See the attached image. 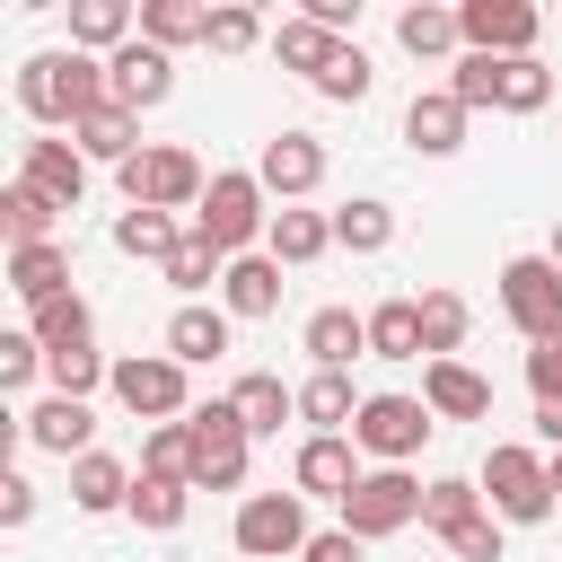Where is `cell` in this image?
Listing matches in <instances>:
<instances>
[{
	"label": "cell",
	"instance_id": "cell-1",
	"mask_svg": "<svg viewBox=\"0 0 562 562\" xmlns=\"http://www.w3.org/2000/svg\"><path fill=\"white\" fill-rule=\"evenodd\" d=\"M105 97H114V79H105V61L79 53V44L18 61V105H26V123H44V132H79V114H97Z\"/></svg>",
	"mask_w": 562,
	"mask_h": 562
},
{
	"label": "cell",
	"instance_id": "cell-2",
	"mask_svg": "<svg viewBox=\"0 0 562 562\" xmlns=\"http://www.w3.org/2000/svg\"><path fill=\"white\" fill-rule=\"evenodd\" d=\"M193 228L237 263V255H263V237H272V193H263V176L255 167H220L211 176V193H202V211H193Z\"/></svg>",
	"mask_w": 562,
	"mask_h": 562
},
{
	"label": "cell",
	"instance_id": "cell-3",
	"mask_svg": "<svg viewBox=\"0 0 562 562\" xmlns=\"http://www.w3.org/2000/svg\"><path fill=\"white\" fill-rule=\"evenodd\" d=\"M184 378H193V369L167 360V351H123V360L105 369V395H114L132 422L158 430V422H184V413H193V386H184Z\"/></svg>",
	"mask_w": 562,
	"mask_h": 562
},
{
	"label": "cell",
	"instance_id": "cell-4",
	"mask_svg": "<svg viewBox=\"0 0 562 562\" xmlns=\"http://www.w3.org/2000/svg\"><path fill=\"white\" fill-rule=\"evenodd\" d=\"M474 483H483V509H492L501 527H544V518H553V474H544V457L518 448V439H501Z\"/></svg>",
	"mask_w": 562,
	"mask_h": 562
},
{
	"label": "cell",
	"instance_id": "cell-5",
	"mask_svg": "<svg viewBox=\"0 0 562 562\" xmlns=\"http://www.w3.org/2000/svg\"><path fill=\"white\" fill-rule=\"evenodd\" d=\"M202 193H211V176H202V158L184 140H149L123 167V202L132 211H202Z\"/></svg>",
	"mask_w": 562,
	"mask_h": 562
},
{
	"label": "cell",
	"instance_id": "cell-6",
	"mask_svg": "<svg viewBox=\"0 0 562 562\" xmlns=\"http://www.w3.org/2000/svg\"><path fill=\"white\" fill-rule=\"evenodd\" d=\"M430 430H439V413H430L422 395H369L360 422H351V448H360L369 465H413Z\"/></svg>",
	"mask_w": 562,
	"mask_h": 562
},
{
	"label": "cell",
	"instance_id": "cell-7",
	"mask_svg": "<svg viewBox=\"0 0 562 562\" xmlns=\"http://www.w3.org/2000/svg\"><path fill=\"white\" fill-rule=\"evenodd\" d=\"M184 430H193V492H237L246 483V422H237V404L220 395V404H193L184 413Z\"/></svg>",
	"mask_w": 562,
	"mask_h": 562
},
{
	"label": "cell",
	"instance_id": "cell-8",
	"mask_svg": "<svg viewBox=\"0 0 562 562\" xmlns=\"http://www.w3.org/2000/svg\"><path fill=\"white\" fill-rule=\"evenodd\" d=\"M501 316L527 342H553L562 334V263L553 255H509L501 263Z\"/></svg>",
	"mask_w": 562,
	"mask_h": 562
},
{
	"label": "cell",
	"instance_id": "cell-9",
	"mask_svg": "<svg viewBox=\"0 0 562 562\" xmlns=\"http://www.w3.org/2000/svg\"><path fill=\"white\" fill-rule=\"evenodd\" d=\"M422 518V483L404 474V465H369L360 483H351V501H342V527L360 536V544H378V536H404Z\"/></svg>",
	"mask_w": 562,
	"mask_h": 562
},
{
	"label": "cell",
	"instance_id": "cell-10",
	"mask_svg": "<svg viewBox=\"0 0 562 562\" xmlns=\"http://www.w3.org/2000/svg\"><path fill=\"white\" fill-rule=\"evenodd\" d=\"M228 536H237L246 562H281V553H307L316 527H307V501H299V492H246Z\"/></svg>",
	"mask_w": 562,
	"mask_h": 562
},
{
	"label": "cell",
	"instance_id": "cell-11",
	"mask_svg": "<svg viewBox=\"0 0 562 562\" xmlns=\"http://www.w3.org/2000/svg\"><path fill=\"white\" fill-rule=\"evenodd\" d=\"M457 26H465V53L527 61V53H536V35H544V9H527V0H465V9H457Z\"/></svg>",
	"mask_w": 562,
	"mask_h": 562
},
{
	"label": "cell",
	"instance_id": "cell-12",
	"mask_svg": "<svg viewBox=\"0 0 562 562\" xmlns=\"http://www.w3.org/2000/svg\"><path fill=\"white\" fill-rule=\"evenodd\" d=\"M369 465H360V448H351V430H307L299 439V457H290V483H299V501H351V483H360Z\"/></svg>",
	"mask_w": 562,
	"mask_h": 562
},
{
	"label": "cell",
	"instance_id": "cell-13",
	"mask_svg": "<svg viewBox=\"0 0 562 562\" xmlns=\"http://www.w3.org/2000/svg\"><path fill=\"white\" fill-rule=\"evenodd\" d=\"M255 176H263V193L290 211V202H307V193L325 184V140H316V132H272V140L255 149Z\"/></svg>",
	"mask_w": 562,
	"mask_h": 562
},
{
	"label": "cell",
	"instance_id": "cell-14",
	"mask_svg": "<svg viewBox=\"0 0 562 562\" xmlns=\"http://www.w3.org/2000/svg\"><path fill=\"white\" fill-rule=\"evenodd\" d=\"M18 184L44 193L53 211H79V202H88V158H79V140H18Z\"/></svg>",
	"mask_w": 562,
	"mask_h": 562
},
{
	"label": "cell",
	"instance_id": "cell-15",
	"mask_svg": "<svg viewBox=\"0 0 562 562\" xmlns=\"http://www.w3.org/2000/svg\"><path fill=\"white\" fill-rule=\"evenodd\" d=\"M105 79H114V105L149 114V105H167V97H176V53H158L149 35H132V44L105 61Z\"/></svg>",
	"mask_w": 562,
	"mask_h": 562
},
{
	"label": "cell",
	"instance_id": "cell-16",
	"mask_svg": "<svg viewBox=\"0 0 562 562\" xmlns=\"http://www.w3.org/2000/svg\"><path fill=\"white\" fill-rule=\"evenodd\" d=\"M70 140H79V158H88V167H114V176L149 149V140H140V114H132V105H114V97H105L97 114H79V132H70Z\"/></svg>",
	"mask_w": 562,
	"mask_h": 562
},
{
	"label": "cell",
	"instance_id": "cell-17",
	"mask_svg": "<svg viewBox=\"0 0 562 562\" xmlns=\"http://www.w3.org/2000/svg\"><path fill=\"white\" fill-rule=\"evenodd\" d=\"M422 404L439 422H492V378H474L465 360H422Z\"/></svg>",
	"mask_w": 562,
	"mask_h": 562
},
{
	"label": "cell",
	"instance_id": "cell-18",
	"mask_svg": "<svg viewBox=\"0 0 562 562\" xmlns=\"http://www.w3.org/2000/svg\"><path fill=\"white\" fill-rule=\"evenodd\" d=\"M18 430H26L44 457H70V465H79V457H88V439H97V413H88L79 395H44L35 413H18Z\"/></svg>",
	"mask_w": 562,
	"mask_h": 562
},
{
	"label": "cell",
	"instance_id": "cell-19",
	"mask_svg": "<svg viewBox=\"0 0 562 562\" xmlns=\"http://www.w3.org/2000/svg\"><path fill=\"white\" fill-rule=\"evenodd\" d=\"M228 334H237V316L193 299V307H176V316H167V360H184V369H211V360L228 351Z\"/></svg>",
	"mask_w": 562,
	"mask_h": 562
},
{
	"label": "cell",
	"instance_id": "cell-20",
	"mask_svg": "<svg viewBox=\"0 0 562 562\" xmlns=\"http://www.w3.org/2000/svg\"><path fill=\"white\" fill-rule=\"evenodd\" d=\"M132 465L123 457H105V448H88L79 465H70V509H88V518H114V509H132Z\"/></svg>",
	"mask_w": 562,
	"mask_h": 562
},
{
	"label": "cell",
	"instance_id": "cell-21",
	"mask_svg": "<svg viewBox=\"0 0 562 562\" xmlns=\"http://www.w3.org/2000/svg\"><path fill=\"white\" fill-rule=\"evenodd\" d=\"M132 35H140V9H132V0H70V44H79V53L114 61Z\"/></svg>",
	"mask_w": 562,
	"mask_h": 562
},
{
	"label": "cell",
	"instance_id": "cell-22",
	"mask_svg": "<svg viewBox=\"0 0 562 562\" xmlns=\"http://www.w3.org/2000/svg\"><path fill=\"white\" fill-rule=\"evenodd\" d=\"M404 140H413L422 158H448V149H465V105H457L448 88H422V97L404 105Z\"/></svg>",
	"mask_w": 562,
	"mask_h": 562
},
{
	"label": "cell",
	"instance_id": "cell-23",
	"mask_svg": "<svg viewBox=\"0 0 562 562\" xmlns=\"http://www.w3.org/2000/svg\"><path fill=\"white\" fill-rule=\"evenodd\" d=\"M263 255L281 263V272H299V263H316V255H334V211H272V237H263Z\"/></svg>",
	"mask_w": 562,
	"mask_h": 562
},
{
	"label": "cell",
	"instance_id": "cell-24",
	"mask_svg": "<svg viewBox=\"0 0 562 562\" xmlns=\"http://www.w3.org/2000/svg\"><path fill=\"white\" fill-rule=\"evenodd\" d=\"M228 404H237V422H246V439H281V422L299 413V386H281L272 369H246V378L228 386Z\"/></svg>",
	"mask_w": 562,
	"mask_h": 562
},
{
	"label": "cell",
	"instance_id": "cell-25",
	"mask_svg": "<svg viewBox=\"0 0 562 562\" xmlns=\"http://www.w3.org/2000/svg\"><path fill=\"white\" fill-rule=\"evenodd\" d=\"M342 44H351V35H334V26H316L307 9L272 26V61H281V70H299V79H325V61H334Z\"/></svg>",
	"mask_w": 562,
	"mask_h": 562
},
{
	"label": "cell",
	"instance_id": "cell-26",
	"mask_svg": "<svg viewBox=\"0 0 562 562\" xmlns=\"http://www.w3.org/2000/svg\"><path fill=\"white\" fill-rule=\"evenodd\" d=\"M220 307H228L237 325L272 316V307H281V263H272V255H237V263H228V281H220Z\"/></svg>",
	"mask_w": 562,
	"mask_h": 562
},
{
	"label": "cell",
	"instance_id": "cell-27",
	"mask_svg": "<svg viewBox=\"0 0 562 562\" xmlns=\"http://www.w3.org/2000/svg\"><path fill=\"white\" fill-rule=\"evenodd\" d=\"M26 334L44 342V360L53 351H97V307L70 290V299H44V307H26Z\"/></svg>",
	"mask_w": 562,
	"mask_h": 562
},
{
	"label": "cell",
	"instance_id": "cell-28",
	"mask_svg": "<svg viewBox=\"0 0 562 562\" xmlns=\"http://www.w3.org/2000/svg\"><path fill=\"white\" fill-rule=\"evenodd\" d=\"M299 342H307V360H316V369H351V360L369 351V316H351V307H316Z\"/></svg>",
	"mask_w": 562,
	"mask_h": 562
},
{
	"label": "cell",
	"instance_id": "cell-29",
	"mask_svg": "<svg viewBox=\"0 0 562 562\" xmlns=\"http://www.w3.org/2000/svg\"><path fill=\"white\" fill-rule=\"evenodd\" d=\"M395 44H404L413 61H448V53L465 44V26H457V9H439V0H413V9L395 18Z\"/></svg>",
	"mask_w": 562,
	"mask_h": 562
},
{
	"label": "cell",
	"instance_id": "cell-30",
	"mask_svg": "<svg viewBox=\"0 0 562 562\" xmlns=\"http://www.w3.org/2000/svg\"><path fill=\"white\" fill-rule=\"evenodd\" d=\"M9 290H18L26 307L70 299V255H61V246H9Z\"/></svg>",
	"mask_w": 562,
	"mask_h": 562
},
{
	"label": "cell",
	"instance_id": "cell-31",
	"mask_svg": "<svg viewBox=\"0 0 562 562\" xmlns=\"http://www.w3.org/2000/svg\"><path fill=\"white\" fill-rule=\"evenodd\" d=\"M369 360H430L422 351V299H378L369 307Z\"/></svg>",
	"mask_w": 562,
	"mask_h": 562
},
{
	"label": "cell",
	"instance_id": "cell-32",
	"mask_svg": "<svg viewBox=\"0 0 562 562\" xmlns=\"http://www.w3.org/2000/svg\"><path fill=\"white\" fill-rule=\"evenodd\" d=\"M360 404H369V395H351V369H316V378L299 386V422H307V430H351Z\"/></svg>",
	"mask_w": 562,
	"mask_h": 562
},
{
	"label": "cell",
	"instance_id": "cell-33",
	"mask_svg": "<svg viewBox=\"0 0 562 562\" xmlns=\"http://www.w3.org/2000/svg\"><path fill=\"white\" fill-rule=\"evenodd\" d=\"M465 334H474V307H465L457 290H422V351H430V360H457Z\"/></svg>",
	"mask_w": 562,
	"mask_h": 562
},
{
	"label": "cell",
	"instance_id": "cell-34",
	"mask_svg": "<svg viewBox=\"0 0 562 562\" xmlns=\"http://www.w3.org/2000/svg\"><path fill=\"white\" fill-rule=\"evenodd\" d=\"M465 518H483V483H474V474H430V483H422V527L457 536Z\"/></svg>",
	"mask_w": 562,
	"mask_h": 562
},
{
	"label": "cell",
	"instance_id": "cell-35",
	"mask_svg": "<svg viewBox=\"0 0 562 562\" xmlns=\"http://www.w3.org/2000/svg\"><path fill=\"white\" fill-rule=\"evenodd\" d=\"M140 35H149L158 53L202 44V35H211V9H202V0H140Z\"/></svg>",
	"mask_w": 562,
	"mask_h": 562
},
{
	"label": "cell",
	"instance_id": "cell-36",
	"mask_svg": "<svg viewBox=\"0 0 562 562\" xmlns=\"http://www.w3.org/2000/svg\"><path fill=\"white\" fill-rule=\"evenodd\" d=\"M334 246H342V255H386V246H395V211L369 202V193L342 202V211H334Z\"/></svg>",
	"mask_w": 562,
	"mask_h": 562
},
{
	"label": "cell",
	"instance_id": "cell-37",
	"mask_svg": "<svg viewBox=\"0 0 562 562\" xmlns=\"http://www.w3.org/2000/svg\"><path fill=\"white\" fill-rule=\"evenodd\" d=\"M114 246L167 272V255L184 246V228H176V211H123V220H114Z\"/></svg>",
	"mask_w": 562,
	"mask_h": 562
},
{
	"label": "cell",
	"instance_id": "cell-38",
	"mask_svg": "<svg viewBox=\"0 0 562 562\" xmlns=\"http://www.w3.org/2000/svg\"><path fill=\"white\" fill-rule=\"evenodd\" d=\"M167 281H176V290H184V307H193V299H202L211 281H228V255H220V246H211L202 228H184V246L167 255Z\"/></svg>",
	"mask_w": 562,
	"mask_h": 562
},
{
	"label": "cell",
	"instance_id": "cell-39",
	"mask_svg": "<svg viewBox=\"0 0 562 562\" xmlns=\"http://www.w3.org/2000/svg\"><path fill=\"white\" fill-rule=\"evenodd\" d=\"M553 97H562V79H553L536 53H527V61H501V114H544Z\"/></svg>",
	"mask_w": 562,
	"mask_h": 562
},
{
	"label": "cell",
	"instance_id": "cell-40",
	"mask_svg": "<svg viewBox=\"0 0 562 562\" xmlns=\"http://www.w3.org/2000/svg\"><path fill=\"white\" fill-rule=\"evenodd\" d=\"M53 220H61V211L9 176V193H0V228H9V246H53Z\"/></svg>",
	"mask_w": 562,
	"mask_h": 562
},
{
	"label": "cell",
	"instance_id": "cell-41",
	"mask_svg": "<svg viewBox=\"0 0 562 562\" xmlns=\"http://www.w3.org/2000/svg\"><path fill=\"white\" fill-rule=\"evenodd\" d=\"M140 474H149V483H193V430H184V422H158V430L140 439Z\"/></svg>",
	"mask_w": 562,
	"mask_h": 562
},
{
	"label": "cell",
	"instance_id": "cell-42",
	"mask_svg": "<svg viewBox=\"0 0 562 562\" xmlns=\"http://www.w3.org/2000/svg\"><path fill=\"white\" fill-rule=\"evenodd\" d=\"M184 509H193V483H149V474L132 483V518H140L149 536H176V527H184Z\"/></svg>",
	"mask_w": 562,
	"mask_h": 562
},
{
	"label": "cell",
	"instance_id": "cell-43",
	"mask_svg": "<svg viewBox=\"0 0 562 562\" xmlns=\"http://www.w3.org/2000/svg\"><path fill=\"white\" fill-rule=\"evenodd\" d=\"M202 44H211V53H255V44H272V26H263V9H246V0H220Z\"/></svg>",
	"mask_w": 562,
	"mask_h": 562
},
{
	"label": "cell",
	"instance_id": "cell-44",
	"mask_svg": "<svg viewBox=\"0 0 562 562\" xmlns=\"http://www.w3.org/2000/svg\"><path fill=\"white\" fill-rule=\"evenodd\" d=\"M369 79H378V70H369V53H360V44H342V53L325 61V79H307V88H316L325 105H360V97H369Z\"/></svg>",
	"mask_w": 562,
	"mask_h": 562
},
{
	"label": "cell",
	"instance_id": "cell-45",
	"mask_svg": "<svg viewBox=\"0 0 562 562\" xmlns=\"http://www.w3.org/2000/svg\"><path fill=\"white\" fill-rule=\"evenodd\" d=\"M448 97H457L465 114L501 105V61H492V53H457V70H448Z\"/></svg>",
	"mask_w": 562,
	"mask_h": 562
},
{
	"label": "cell",
	"instance_id": "cell-46",
	"mask_svg": "<svg viewBox=\"0 0 562 562\" xmlns=\"http://www.w3.org/2000/svg\"><path fill=\"white\" fill-rule=\"evenodd\" d=\"M105 369H114L105 351H53V360H44V378H53V395H79V404H88V395L105 386Z\"/></svg>",
	"mask_w": 562,
	"mask_h": 562
},
{
	"label": "cell",
	"instance_id": "cell-47",
	"mask_svg": "<svg viewBox=\"0 0 562 562\" xmlns=\"http://www.w3.org/2000/svg\"><path fill=\"white\" fill-rule=\"evenodd\" d=\"M501 553H509V527H501L492 509H483V518H465V527L448 536V562H501Z\"/></svg>",
	"mask_w": 562,
	"mask_h": 562
},
{
	"label": "cell",
	"instance_id": "cell-48",
	"mask_svg": "<svg viewBox=\"0 0 562 562\" xmlns=\"http://www.w3.org/2000/svg\"><path fill=\"white\" fill-rule=\"evenodd\" d=\"M35 369H44V342L18 325V334H0V386L18 395V386H35Z\"/></svg>",
	"mask_w": 562,
	"mask_h": 562
},
{
	"label": "cell",
	"instance_id": "cell-49",
	"mask_svg": "<svg viewBox=\"0 0 562 562\" xmlns=\"http://www.w3.org/2000/svg\"><path fill=\"white\" fill-rule=\"evenodd\" d=\"M527 386H536V404H562V334L527 342Z\"/></svg>",
	"mask_w": 562,
	"mask_h": 562
},
{
	"label": "cell",
	"instance_id": "cell-50",
	"mask_svg": "<svg viewBox=\"0 0 562 562\" xmlns=\"http://www.w3.org/2000/svg\"><path fill=\"white\" fill-rule=\"evenodd\" d=\"M299 562H360V536H351V527H316Z\"/></svg>",
	"mask_w": 562,
	"mask_h": 562
},
{
	"label": "cell",
	"instance_id": "cell-51",
	"mask_svg": "<svg viewBox=\"0 0 562 562\" xmlns=\"http://www.w3.org/2000/svg\"><path fill=\"white\" fill-rule=\"evenodd\" d=\"M35 518V483L26 474H0V527H26Z\"/></svg>",
	"mask_w": 562,
	"mask_h": 562
},
{
	"label": "cell",
	"instance_id": "cell-52",
	"mask_svg": "<svg viewBox=\"0 0 562 562\" xmlns=\"http://www.w3.org/2000/svg\"><path fill=\"white\" fill-rule=\"evenodd\" d=\"M536 439H544V457L562 448V404H536Z\"/></svg>",
	"mask_w": 562,
	"mask_h": 562
},
{
	"label": "cell",
	"instance_id": "cell-53",
	"mask_svg": "<svg viewBox=\"0 0 562 562\" xmlns=\"http://www.w3.org/2000/svg\"><path fill=\"white\" fill-rule=\"evenodd\" d=\"M544 474H553V501H562V448H553V457H544Z\"/></svg>",
	"mask_w": 562,
	"mask_h": 562
},
{
	"label": "cell",
	"instance_id": "cell-54",
	"mask_svg": "<svg viewBox=\"0 0 562 562\" xmlns=\"http://www.w3.org/2000/svg\"><path fill=\"white\" fill-rule=\"evenodd\" d=\"M544 255H553V263H562V220H553V246H544Z\"/></svg>",
	"mask_w": 562,
	"mask_h": 562
}]
</instances>
